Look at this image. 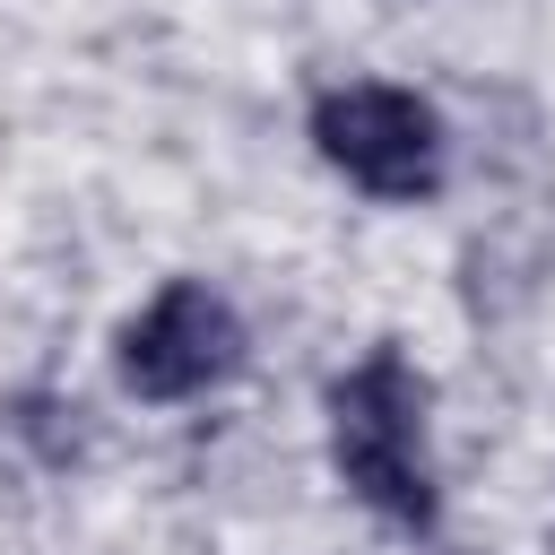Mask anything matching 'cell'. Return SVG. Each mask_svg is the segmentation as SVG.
Instances as JSON below:
<instances>
[{
    "instance_id": "6da1fadb",
    "label": "cell",
    "mask_w": 555,
    "mask_h": 555,
    "mask_svg": "<svg viewBox=\"0 0 555 555\" xmlns=\"http://www.w3.org/2000/svg\"><path fill=\"white\" fill-rule=\"evenodd\" d=\"M330 460L338 477L399 529H434V468H425V382L382 338L356 373L330 382Z\"/></svg>"
},
{
    "instance_id": "7a4b0ae2",
    "label": "cell",
    "mask_w": 555,
    "mask_h": 555,
    "mask_svg": "<svg viewBox=\"0 0 555 555\" xmlns=\"http://www.w3.org/2000/svg\"><path fill=\"white\" fill-rule=\"evenodd\" d=\"M312 147L373 199H434L442 182V121L408 87H373V78L330 87L312 104Z\"/></svg>"
},
{
    "instance_id": "3957f363",
    "label": "cell",
    "mask_w": 555,
    "mask_h": 555,
    "mask_svg": "<svg viewBox=\"0 0 555 555\" xmlns=\"http://www.w3.org/2000/svg\"><path fill=\"white\" fill-rule=\"evenodd\" d=\"M234 364H243V321H234V304L208 295L199 278H173V286L121 330V382H130L139 399H156V408L217 390Z\"/></svg>"
}]
</instances>
